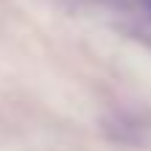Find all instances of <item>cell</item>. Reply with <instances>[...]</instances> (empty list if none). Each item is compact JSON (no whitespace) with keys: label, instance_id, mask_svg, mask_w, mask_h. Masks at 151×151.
I'll use <instances>...</instances> for the list:
<instances>
[{"label":"cell","instance_id":"6da1fadb","mask_svg":"<svg viewBox=\"0 0 151 151\" xmlns=\"http://www.w3.org/2000/svg\"><path fill=\"white\" fill-rule=\"evenodd\" d=\"M143 3H146V6H148V11H151V0H143Z\"/></svg>","mask_w":151,"mask_h":151}]
</instances>
